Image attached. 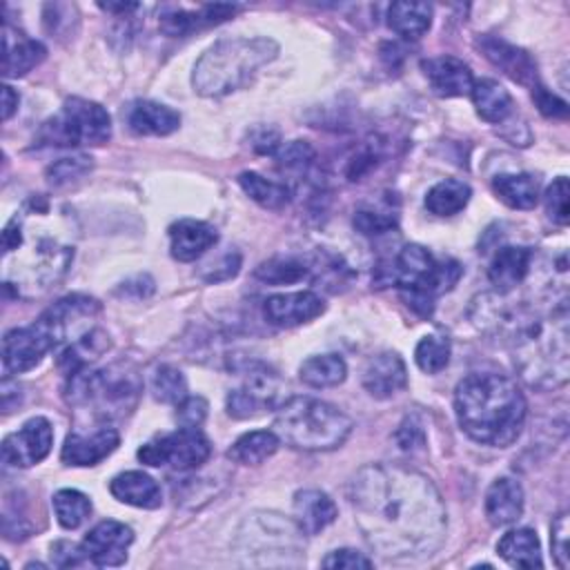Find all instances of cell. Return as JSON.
Returning <instances> with one entry per match:
<instances>
[{
    "label": "cell",
    "instance_id": "cell-1",
    "mask_svg": "<svg viewBox=\"0 0 570 570\" xmlns=\"http://www.w3.org/2000/svg\"><path fill=\"white\" fill-rule=\"evenodd\" d=\"M350 503L365 541L392 561L434 554L448 530L436 485L403 463H370L350 483Z\"/></svg>",
    "mask_w": 570,
    "mask_h": 570
},
{
    "label": "cell",
    "instance_id": "cell-2",
    "mask_svg": "<svg viewBox=\"0 0 570 570\" xmlns=\"http://www.w3.org/2000/svg\"><path fill=\"white\" fill-rule=\"evenodd\" d=\"M69 212L45 196L29 198L2 229V285L16 296L56 287L73 261Z\"/></svg>",
    "mask_w": 570,
    "mask_h": 570
},
{
    "label": "cell",
    "instance_id": "cell-3",
    "mask_svg": "<svg viewBox=\"0 0 570 570\" xmlns=\"http://www.w3.org/2000/svg\"><path fill=\"white\" fill-rule=\"evenodd\" d=\"M474 323L505 336L514 367L521 379L539 390H554L568 383V305L557 303L546 314L525 305L505 307L501 294H481L470 309Z\"/></svg>",
    "mask_w": 570,
    "mask_h": 570
},
{
    "label": "cell",
    "instance_id": "cell-4",
    "mask_svg": "<svg viewBox=\"0 0 570 570\" xmlns=\"http://www.w3.org/2000/svg\"><path fill=\"white\" fill-rule=\"evenodd\" d=\"M454 414L476 443L512 445L525 423V399L517 381L499 372H472L454 390Z\"/></svg>",
    "mask_w": 570,
    "mask_h": 570
},
{
    "label": "cell",
    "instance_id": "cell-5",
    "mask_svg": "<svg viewBox=\"0 0 570 570\" xmlns=\"http://www.w3.org/2000/svg\"><path fill=\"white\" fill-rule=\"evenodd\" d=\"M276 56L278 45L265 36L218 40L194 65V91L207 98L227 96L245 87Z\"/></svg>",
    "mask_w": 570,
    "mask_h": 570
},
{
    "label": "cell",
    "instance_id": "cell-6",
    "mask_svg": "<svg viewBox=\"0 0 570 570\" xmlns=\"http://www.w3.org/2000/svg\"><path fill=\"white\" fill-rule=\"evenodd\" d=\"M274 432L294 450L327 452L345 443L352 432V419L327 401L292 396L276 407Z\"/></svg>",
    "mask_w": 570,
    "mask_h": 570
},
{
    "label": "cell",
    "instance_id": "cell-7",
    "mask_svg": "<svg viewBox=\"0 0 570 570\" xmlns=\"http://www.w3.org/2000/svg\"><path fill=\"white\" fill-rule=\"evenodd\" d=\"M142 392L138 372L127 363L109 367H80L67 376L65 399L78 410H89L100 419H122L129 414Z\"/></svg>",
    "mask_w": 570,
    "mask_h": 570
},
{
    "label": "cell",
    "instance_id": "cell-8",
    "mask_svg": "<svg viewBox=\"0 0 570 570\" xmlns=\"http://www.w3.org/2000/svg\"><path fill=\"white\" fill-rule=\"evenodd\" d=\"M303 537L294 519L258 510L243 519L234 537V552L247 566H301Z\"/></svg>",
    "mask_w": 570,
    "mask_h": 570
},
{
    "label": "cell",
    "instance_id": "cell-9",
    "mask_svg": "<svg viewBox=\"0 0 570 570\" xmlns=\"http://www.w3.org/2000/svg\"><path fill=\"white\" fill-rule=\"evenodd\" d=\"M390 276L407 305L421 316H430L434 296L452 289L461 278V265L452 258L439 261L425 247L412 243L396 254Z\"/></svg>",
    "mask_w": 570,
    "mask_h": 570
},
{
    "label": "cell",
    "instance_id": "cell-10",
    "mask_svg": "<svg viewBox=\"0 0 570 570\" xmlns=\"http://www.w3.org/2000/svg\"><path fill=\"white\" fill-rule=\"evenodd\" d=\"M111 138V118L107 109L87 98H69L60 111L42 122L36 145L49 147H94Z\"/></svg>",
    "mask_w": 570,
    "mask_h": 570
},
{
    "label": "cell",
    "instance_id": "cell-11",
    "mask_svg": "<svg viewBox=\"0 0 570 570\" xmlns=\"http://www.w3.org/2000/svg\"><path fill=\"white\" fill-rule=\"evenodd\" d=\"M212 456V443L198 428H178L160 434L138 450V459L145 465L160 468L171 465L174 470L187 472L200 468Z\"/></svg>",
    "mask_w": 570,
    "mask_h": 570
},
{
    "label": "cell",
    "instance_id": "cell-12",
    "mask_svg": "<svg viewBox=\"0 0 570 570\" xmlns=\"http://www.w3.org/2000/svg\"><path fill=\"white\" fill-rule=\"evenodd\" d=\"M243 383L227 394V414L234 419L258 416L265 410L278 407L283 381L265 363H247L243 370Z\"/></svg>",
    "mask_w": 570,
    "mask_h": 570
},
{
    "label": "cell",
    "instance_id": "cell-13",
    "mask_svg": "<svg viewBox=\"0 0 570 570\" xmlns=\"http://www.w3.org/2000/svg\"><path fill=\"white\" fill-rule=\"evenodd\" d=\"M100 314V303L91 296L71 294L60 301H56L51 307H47L38 321L47 327L51 334L56 347H67L96 330V318Z\"/></svg>",
    "mask_w": 570,
    "mask_h": 570
},
{
    "label": "cell",
    "instance_id": "cell-14",
    "mask_svg": "<svg viewBox=\"0 0 570 570\" xmlns=\"http://www.w3.org/2000/svg\"><path fill=\"white\" fill-rule=\"evenodd\" d=\"M56 350V343L47 327L36 318L27 327L9 330L2 338V365L4 372L20 374L36 367L47 352Z\"/></svg>",
    "mask_w": 570,
    "mask_h": 570
},
{
    "label": "cell",
    "instance_id": "cell-15",
    "mask_svg": "<svg viewBox=\"0 0 570 570\" xmlns=\"http://www.w3.org/2000/svg\"><path fill=\"white\" fill-rule=\"evenodd\" d=\"M53 445V428L45 416H33L2 441V463L7 468H31L40 463Z\"/></svg>",
    "mask_w": 570,
    "mask_h": 570
},
{
    "label": "cell",
    "instance_id": "cell-16",
    "mask_svg": "<svg viewBox=\"0 0 570 570\" xmlns=\"http://www.w3.org/2000/svg\"><path fill=\"white\" fill-rule=\"evenodd\" d=\"M134 543V530L120 521L107 519L96 523L82 539V550L89 563L98 568H116L127 561V550Z\"/></svg>",
    "mask_w": 570,
    "mask_h": 570
},
{
    "label": "cell",
    "instance_id": "cell-17",
    "mask_svg": "<svg viewBox=\"0 0 570 570\" xmlns=\"http://www.w3.org/2000/svg\"><path fill=\"white\" fill-rule=\"evenodd\" d=\"M118 443L120 434L109 425H100L91 432L76 430L65 439L60 459L65 465H96L109 456Z\"/></svg>",
    "mask_w": 570,
    "mask_h": 570
},
{
    "label": "cell",
    "instance_id": "cell-18",
    "mask_svg": "<svg viewBox=\"0 0 570 570\" xmlns=\"http://www.w3.org/2000/svg\"><path fill=\"white\" fill-rule=\"evenodd\" d=\"M325 305L318 294L314 292H285V294H274L265 298L263 314L272 325L278 327H296L303 323H309L318 314H323Z\"/></svg>",
    "mask_w": 570,
    "mask_h": 570
},
{
    "label": "cell",
    "instance_id": "cell-19",
    "mask_svg": "<svg viewBox=\"0 0 570 570\" xmlns=\"http://www.w3.org/2000/svg\"><path fill=\"white\" fill-rule=\"evenodd\" d=\"M238 4H227V2H216V4H203L196 11L187 9H169L158 18V27L167 36H189L194 31L220 24L229 20L234 13H238Z\"/></svg>",
    "mask_w": 570,
    "mask_h": 570
},
{
    "label": "cell",
    "instance_id": "cell-20",
    "mask_svg": "<svg viewBox=\"0 0 570 570\" xmlns=\"http://www.w3.org/2000/svg\"><path fill=\"white\" fill-rule=\"evenodd\" d=\"M421 69L436 96L454 98L468 96L474 85V76L470 67L454 56H434L421 60Z\"/></svg>",
    "mask_w": 570,
    "mask_h": 570
},
{
    "label": "cell",
    "instance_id": "cell-21",
    "mask_svg": "<svg viewBox=\"0 0 570 570\" xmlns=\"http://www.w3.org/2000/svg\"><path fill=\"white\" fill-rule=\"evenodd\" d=\"M479 49L494 67H499L514 82L530 85V87L537 85V65L528 51H523L517 45H512L503 38H497V36H481Z\"/></svg>",
    "mask_w": 570,
    "mask_h": 570
},
{
    "label": "cell",
    "instance_id": "cell-22",
    "mask_svg": "<svg viewBox=\"0 0 570 570\" xmlns=\"http://www.w3.org/2000/svg\"><path fill=\"white\" fill-rule=\"evenodd\" d=\"M407 385V367L396 352L372 356L363 370V387L374 399H390Z\"/></svg>",
    "mask_w": 570,
    "mask_h": 570
},
{
    "label": "cell",
    "instance_id": "cell-23",
    "mask_svg": "<svg viewBox=\"0 0 570 570\" xmlns=\"http://www.w3.org/2000/svg\"><path fill=\"white\" fill-rule=\"evenodd\" d=\"M218 240L216 229L196 218H180L169 227V249L171 256L180 263H191L200 258L209 247H214Z\"/></svg>",
    "mask_w": 570,
    "mask_h": 570
},
{
    "label": "cell",
    "instance_id": "cell-24",
    "mask_svg": "<svg viewBox=\"0 0 570 570\" xmlns=\"http://www.w3.org/2000/svg\"><path fill=\"white\" fill-rule=\"evenodd\" d=\"M532 267V249L523 245H505L501 247L488 267V278L499 294L512 292L523 278L530 274Z\"/></svg>",
    "mask_w": 570,
    "mask_h": 570
},
{
    "label": "cell",
    "instance_id": "cell-25",
    "mask_svg": "<svg viewBox=\"0 0 570 570\" xmlns=\"http://www.w3.org/2000/svg\"><path fill=\"white\" fill-rule=\"evenodd\" d=\"M47 56V49L40 40L16 33L11 24H4L2 36V73L4 78H20L38 67Z\"/></svg>",
    "mask_w": 570,
    "mask_h": 570
},
{
    "label": "cell",
    "instance_id": "cell-26",
    "mask_svg": "<svg viewBox=\"0 0 570 570\" xmlns=\"http://www.w3.org/2000/svg\"><path fill=\"white\" fill-rule=\"evenodd\" d=\"M523 514V488L512 476H499L485 492V517L494 528L510 525Z\"/></svg>",
    "mask_w": 570,
    "mask_h": 570
},
{
    "label": "cell",
    "instance_id": "cell-27",
    "mask_svg": "<svg viewBox=\"0 0 570 570\" xmlns=\"http://www.w3.org/2000/svg\"><path fill=\"white\" fill-rule=\"evenodd\" d=\"M294 508V521L301 528L303 534H318L336 519V503L330 499V494L307 488L298 490L292 501Z\"/></svg>",
    "mask_w": 570,
    "mask_h": 570
},
{
    "label": "cell",
    "instance_id": "cell-28",
    "mask_svg": "<svg viewBox=\"0 0 570 570\" xmlns=\"http://www.w3.org/2000/svg\"><path fill=\"white\" fill-rule=\"evenodd\" d=\"M109 492L120 503H127V505H134V508L156 510L163 503V494H160L158 483L140 470H127V472L116 474L109 483Z\"/></svg>",
    "mask_w": 570,
    "mask_h": 570
},
{
    "label": "cell",
    "instance_id": "cell-29",
    "mask_svg": "<svg viewBox=\"0 0 570 570\" xmlns=\"http://www.w3.org/2000/svg\"><path fill=\"white\" fill-rule=\"evenodd\" d=\"M127 125L140 136H169L180 127V116L163 102L138 100L127 111Z\"/></svg>",
    "mask_w": 570,
    "mask_h": 570
},
{
    "label": "cell",
    "instance_id": "cell-30",
    "mask_svg": "<svg viewBox=\"0 0 570 570\" xmlns=\"http://www.w3.org/2000/svg\"><path fill=\"white\" fill-rule=\"evenodd\" d=\"M497 552L514 568H543L541 543L532 528L508 530L497 543Z\"/></svg>",
    "mask_w": 570,
    "mask_h": 570
},
{
    "label": "cell",
    "instance_id": "cell-31",
    "mask_svg": "<svg viewBox=\"0 0 570 570\" xmlns=\"http://www.w3.org/2000/svg\"><path fill=\"white\" fill-rule=\"evenodd\" d=\"M470 96H472V102L476 107V114L485 122L499 125V122H503L512 114L514 102H512L510 91L501 82H497L492 78L474 80Z\"/></svg>",
    "mask_w": 570,
    "mask_h": 570
},
{
    "label": "cell",
    "instance_id": "cell-32",
    "mask_svg": "<svg viewBox=\"0 0 570 570\" xmlns=\"http://www.w3.org/2000/svg\"><path fill=\"white\" fill-rule=\"evenodd\" d=\"M432 24V4L428 2H392L387 9V27L405 40H419Z\"/></svg>",
    "mask_w": 570,
    "mask_h": 570
},
{
    "label": "cell",
    "instance_id": "cell-33",
    "mask_svg": "<svg viewBox=\"0 0 570 570\" xmlns=\"http://www.w3.org/2000/svg\"><path fill=\"white\" fill-rule=\"evenodd\" d=\"M492 189L512 209H532L539 203V180L532 174H499Z\"/></svg>",
    "mask_w": 570,
    "mask_h": 570
},
{
    "label": "cell",
    "instance_id": "cell-34",
    "mask_svg": "<svg viewBox=\"0 0 570 570\" xmlns=\"http://www.w3.org/2000/svg\"><path fill=\"white\" fill-rule=\"evenodd\" d=\"M278 445L281 439L274 430H252L232 443L227 456L240 465H258L269 459L278 450Z\"/></svg>",
    "mask_w": 570,
    "mask_h": 570
},
{
    "label": "cell",
    "instance_id": "cell-35",
    "mask_svg": "<svg viewBox=\"0 0 570 570\" xmlns=\"http://www.w3.org/2000/svg\"><path fill=\"white\" fill-rule=\"evenodd\" d=\"M298 376L309 387H334L345 381L347 365L338 354H314L301 363Z\"/></svg>",
    "mask_w": 570,
    "mask_h": 570
},
{
    "label": "cell",
    "instance_id": "cell-36",
    "mask_svg": "<svg viewBox=\"0 0 570 570\" xmlns=\"http://www.w3.org/2000/svg\"><path fill=\"white\" fill-rule=\"evenodd\" d=\"M472 189L468 183L456 178H445L432 185L425 194V207L434 216H454L470 203Z\"/></svg>",
    "mask_w": 570,
    "mask_h": 570
},
{
    "label": "cell",
    "instance_id": "cell-37",
    "mask_svg": "<svg viewBox=\"0 0 570 570\" xmlns=\"http://www.w3.org/2000/svg\"><path fill=\"white\" fill-rule=\"evenodd\" d=\"M238 185L254 203H258L265 209H283L292 196V189L285 183L265 178L256 171L238 174Z\"/></svg>",
    "mask_w": 570,
    "mask_h": 570
},
{
    "label": "cell",
    "instance_id": "cell-38",
    "mask_svg": "<svg viewBox=\"0 0 570 570\" xmlns=\"http://www.w3.org/2000/svg\"><path fill=\"white\" fill-rule=\"evenodd\" d=\"M51 505H53V512H56V519L58 523L65 528V530H76L80 528L89 514H91V501L87 494H82L80 490H71V488H65V490H58L51 499Z\"/></svg>",
    "mask_w": 570,
    "mask_h": 570
},
{
    "label": "cell",
    "instance_id": "cell-39",
    "mask_svg": "<svg viewBox=\"0 0 570 570\" xmlns=\"http://www.w3.org/2000/svg\"><path fill=\"white\" fill-rule=\"evenodd\" d=\"M151 396L160 403L178 405L187 396V381L174 365H158L149 379Z\"/></svg>",
    "mask_w": 570,
    "mask_h": 570
},
{
    "label": "cell",
    "instance_id": "cell-40",
    "mask_svg": "<svg viewBox=\"0 0 570 570\" xmlns=\"http://www.w3.org/2000/svg\"><path fill=\"white\" fill-rule=\"evenodd\" d=\"M256 278L269 285H285V283H296L307 276V265L294 256H276L265 263H261L254 272Z\"/></svg>",
    "mask_w": 570,
    "mask_h": 570
},
{
    "label": "cell",
    "instance_id": "cell-41",
    "mask_svg": "<svg viewBox=\"0 0 570 570\" xmlns=\"http://www.w3.org/2000/svg\"><path fill=\"white\" fill-rule=\"evenodd\" d=\"M450 341L448 336H423L414 350V361L419 365V370H423L425 374H439L441 370L448 367L450 363Z\"/></svg>",
    "mask_w": 570,
    "mask_h": 570
},
{
    "label": "cell",
    "instance_id": "cell-42",
    "mask_svg": "<svg viewBox=\"0 0 570 570\" xmlns=\"http://www.w3.org/2000/svg\"><path fill=\"white\" fill-rule=\"evenodd\" d=\"M314 163V149L305 140H292L276 151V165L292 176H305Z\"/></svg>",
    "mask_w": 570,
    "mask_h": 570
},
{
    "label": "cell",
    "instance_id": "cell-43",
    "mask_svg": "<svg viewBox=\"0 0 570 570\" xmlns=\"http://www.w3.org/2000/svg\"><path fill=\"white\" fill-rule=\"evenodd\" d=\"M91 158L80 154V156H69V158H60L53 165L47 167V180L53 187H62L69 185L73 180H78L80 176H85L91 169Z\"/></svg>",
    "mask_w": 570,
    "mask_h": 570
},
{
    "label": "cell",
    "instance_id": "cell-44",
    "mask_svg": "<svg viewBox=\"0 0 570 570\" xmlns=\"http://www.w3.org/2000/svg\"><path fill=\"white\" fill-rule=\"evenodd\" d=\"M546 212L557 225H566L570 218V189H568V178L559 176L552 180V185L546 189L543 196Z\"/></svg>",
    "mask_w": 570,
    "mask_h": 570
},
{
    "label": "cell",
    "instance_id": "cell-45",
    "mask_svg": "<svg viewBox=\"0 0 570 570\" xmlns=\"http://www.w3.org/2000/svg\"><path fill=\"white\" fill-rule=\"evenodd\" d=\"M354 227L365 236H379L396 227V218L390 212L379 209H358L354 214Z\"/></svg>",
    "mask_w": 570,
    "mask_h": 570
},
{
    "label": "cell",
    "instance_id": "cell-46",
    "mask_svg": "<svg viewBox=\"0 0 570 570\" xmlns=\"http://www.w3.org/2000/svg\"><path fill=\"white\" fill-rule=\"evenodd\" d=\"M207 416V401L203 396H185L176 405V421L180 428H200Z\"/></svg>",
    "mask_w": 570,
    "mask_h": 570
},
{
    "label": "cell",
    "instance_id": "cell-47",
    "mask_svg": "<svg viewBox=\"0 0 570 570\" xmlns=\"http://www.w3.org/2000/svg\"><path fill=\"white\" fill-rule=\"evenodd\" d=\"M568 532H570V525H568V514L561 512L554 523H552V537H550V543H552V554H554V561L561 570H566L570 566V550H568Z\"/></svg>",
    "mask_w": 570,
    "mask_h": 570
},
{
    "label": "cell",
    "instance_id": "cell-48",
    "mask_svg": "<svg viewBox=\"0 0 570 570\" xmlns=\"http://www.w3.org/2000/svg\"><path fill=\"white\" fill-rule=\"evenodd\" d=\"M394 436H396V443L401 445V450H405V452H414L425 445L423 425L414 416H405Z\"/></svg>",
    "mask_w": 570,
    "mask_h": 570
},
{
    "label": "cell",
    "instance_id": "cell-49",
    "mask_svg": "<svg viewBox=\"0 0 570 570\" xmlns=\"http://www.w3.org/2000/svg\"><path fill=\"white\" fill-rule=\"evenodd\" d=\"M532 98L543 116H548V118H566L568 116V102L561 100L559 96H554L552 91H548L539 82L532 87Z\"/></svg>",
    "mask_w": 570,
    "mask_h": 570
},
{
    "label": "cell",
    "instance_id": "cell-50",
    "mask_svg": "<svg viewBox=\"0 0 570 570\" xmlns=\"http://www.w3.org/2000/svg\"><path fill=\"white\" fill-rule=\"evenodd\" d=\"M372 559H367L365 554H361L358 550L352 548H341V550H332L325 559H323V568H372Z\"/></svg>",
    "mask_w": 570,
    "mask_h": 570
},
{
    "label": "cell",
    "instance_id": "cell-51",
    "mask_svg": "<svg viewBox=\"0 0 570 570\" xmlns=\"http://www.w3.org/2000/svg\"><path fill=\"white\" fill-rule=\"evenodd\" d=\"M85 550L78 543L71 541H56L51 546V563L58 568H73L85 561Z\"/></svg>",
    "mask_w": 570,
    "mask_h": 570
},
{
    "label": "cell",
    "instance_id": "cell-52",
    "mask_svg": "<svg viewBox=\"0 0 570 570\" xmlns=\"http://www.w3.org/2000/svg\"><path fill=\"white\" fill-rule=\"evenodd\" d=\"M238 267H240V256H238L236 252H229V254H225V256L220 258V263H216L214 272L207 274L205 278H207V281H214V283H216V281H227V278L236 276Z\"/></svg>",
    "mask_w": 570,
    "mask_h": 570
},
{
    "label": "cell",
    "instance_id": "cell-53",
    "mask_svg": "<svg viewBox=\"0 0 570 570\" xmlns=\"http://www.w3.org/2000/svg\"><path fill=\"white\" fill-rule=\"evenodd\" d=\"M18 102H20L18 91H13V87L4 85L2 87V118L4 120H9L13 116V111L18 109Z\"/></svg>",
    "mask_w": 570,
    "mask_h": 570
},
{
    "label": "cell",
    "instance_id": "cell-54",
    "mask_svg": "<svg viewBox=\"0 0 570 570\" xmlns=\"http://www.w3.org/2000/svg\"><path fill=\"white\" fill-rule=\"evenodd\" d=\"M98 7L105 9V11H111V13H122V16H127V13L138 9L136 2H100Z\"/></svg>",
    "mask_w": 570,
    "mask_h": 570
}]
</instances>
